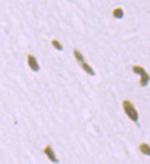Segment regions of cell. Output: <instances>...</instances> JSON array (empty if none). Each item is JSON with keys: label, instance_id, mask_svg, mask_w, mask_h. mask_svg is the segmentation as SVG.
Returning a JSON list of instances; mask_svg holds the SVG:
<instances>
[{"label": "cell", "instance_id": "obj_8", "mask_svg": "<svg viewBox=\"0 0 150 164\" xmlns=\"http://www.w3.org/2000/svg\"><path fill=\"white\" fill-rule=\"evenodd\" d=\"M51 43H52V45L55 47V49H57V50H59V51H62V45L57 40V39H52L51 40Z\"/></svg>", "mask_w": 150, "mask_h": 164}, {"label": "cell", "instance_id": "obj_1", "mask_svg": "<svg viewBox=\"0 0 150 164\" xmlns=\"http://www.w3.org/2000/svg\"><path fill=\"white\" fill-rule=\"evenodd\" d=\"M123 108L125 112V114L128 116V117L134 121V122H136L138 120V113L137 111L136 110L134 105L128 101V100H124L123 101Z\"/></svg>", "mask_w": 150, "mask_h": 164}, {"label": "cell", "instance_id": "obj_2", "mask_svg": "<svg viewBox=\"0 0 150 164\" xmlns=\"http://www.w3.org/2000/svg\"><path fill=\"white\" fill-rule=\"evenodd\" d=\"M73 54H74V57L76 58V60L78 61L79 64L81 66V68L84 70V72H87L88 74H90L91 76H94V75H95V72H94L93 69L84 61L83 55H82L78 50H76V49L73 50Z\"/></svg>", "mask_w": 150, "mask_h": 164}, {"label": "cell", "instance_id": "obj_7", "mask_svg": "<svg viewBox=\"0 0 150 164\" xmlns=\"http://www.w3.org/2000/svg\"><path fill=\"white\" fill-rule=\"evenodd\" d=\"M112 16L116 18H122L124 17V10L121 7L114 8L112 11Z\"/></svg>", "mask_w": 150, "mask_h": 164}, {"label": "cell", "instance_id": "obj_4", "mask_svg": "<svg viewBox=\"0 0 150 164\" xmlns=\"http://www.w3.org/2000/svg\"><path fill=\"white\" fill-rule=\"evenodd\" d=\"M43 152L46 154V156L49 158V160L50 162H54V163H58V162H59V160H58V158L56 157L55 152H54V150H53V149L51 148L50 145H47V146L45 147V149L43 150Z\"/></svg>", "mask_w": 150, "mask_h": 164}, {"label": "cell", "instance_id": "obj_5", "mask_svg": "<svg viewBox=\"0 0 150 164\" xmlns=\"http://www.w3.org/2000/svg\"><path fill=\"white\" fill-rule=\"evenodd\" d=\"M27 59H28V64H29V66L30 67V69H31L32 71H34V72L39 71V68H40V67H39L38 64L37 59H36L33 55L29 54L28 57H27Z\"/></svg>", "mask_w": 150, "mask_h": 164}, {"label": "cell", "instance_id": "obj_3", "mask_svg": "<svg viewBox=\"0 0 150 164\" xmlns=\"http://www.w3.org/2000/svg\"><path fill=\"white\" fill-rule=\"evenodd\" d=\"M133 71L136 72V73H137V74H140L141 75V79H140V84L142 85V86H146L148 84V82H149V75H148V73L146 72V70L143 68V67H141V66H137V65H135L133 66Z\"/></svg>", "mask_w": 150, "mask_h": 164}, {"label": "cell", "instance_id": "obj_6", "mask_svg": "<svg viewBox=\"0 0 150 164\" xmlns=\"http://www.w3.org/2000/svg\"><path fill=\"white\" fill-rule=\"evenodd\" d=\"M139 150H140V151L143 153V154H145V155H150V147L148 144H147V143H142V144H140L139 145Z\"/></svg>", "mask_w": 150, "mask_h": 164}]
</instances>
